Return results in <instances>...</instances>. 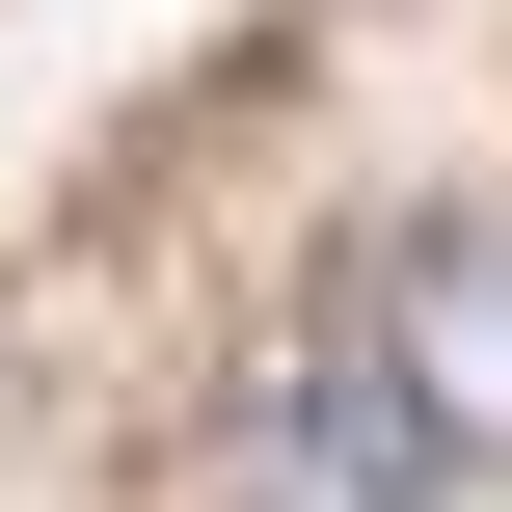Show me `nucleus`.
<instances>
[{"instance_id":"1","label":"nucleus","mask_w":512,"mask_h":512,"mask_svg":"<svg viewBox=\"0 0 512 512\" xmlns=\"http://www.w3.org/2000/svg\"><path fill=\"white\" fill-rule=\"evenodd\" d=\"M351 324H378V378L432 405V459H512V216H405V243L351 270Z\"/></svg>"},{"instance_id":"2","label":"nucleus","mask_w":512,"mask_h":512,"mask_svg":"<svg viewBox=\"0 0 512 512\" xmlns=\"http://www.w3.org/2000/svg\"><path fill=\"white\" fill-rule=\"evenodd\" d=\"M432 486H459V459H432V405H405V378H378V324L324 297V324L270 351V512H432Z\"/></svg>"}]
</instances>
